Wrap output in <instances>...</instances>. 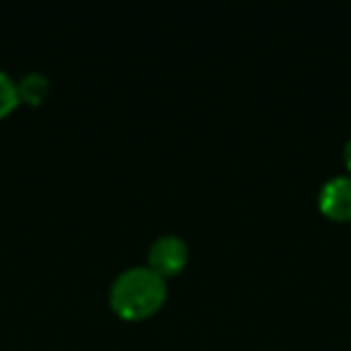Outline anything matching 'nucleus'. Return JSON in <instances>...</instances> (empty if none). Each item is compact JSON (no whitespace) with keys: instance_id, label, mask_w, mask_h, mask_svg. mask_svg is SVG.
Segmentation results:
<instances>
[{"instance_id":"obj_1","label":"nucleus","mask_w":351,"mask_h":351,"mask_svg":"<svg viewBox=\"0 0 351 351\" xmlns=\"http://www.w3.org/2000/svg\"><path fill=\"white\" fill-rule=\"evenodd\" d=\"M166 298V279L149 265L128 267L111 284V306L123 317H147L161 308Z\"/></svg>"},{"instance_id":"obj_2","label":"nucleus","mask_w":351,"mask_h":351,"mask_svg":"<svg viewBox=\"0 0 351 351\" xmlns=\"http://www.w3.org/2000/svg\"><path fill=\"white\" fill-rule=\"evenodd\" d=\"M188 263V245L181 236L164 234L149 248V267L156 269L161 277L181 272Z\"/></svg>"},{"instance_id":"obj_3","label":"nucleus","mask_w":351,"mask_h":351,"mask_svg":"<svg viewBox=\"0 0 351 351\" xmlns=\"http://www.w3.org/2000/svg\"><path fill=\"white\" fill-rule=\"evenodd\" d=\"M317 205L332 219H351V176H332L330 181L322 183Z\"/></svg>"},{"instance_id":"obj_4","label":"nucleus","mask_w":351,"mask_h":351,"mask_svg":"<svg viewBox=\"0 0 351 351\" xmlns=\"http://www.w3.org/2000/svg\"><path fill=\"white\" fill-rule=\"evenodd\" d=\"M17 89H20V99L29 104H39L49 94V77L44 73H27L20 80Z\"/></svg>"},{"instance_id":"obj_5","label":"nucleus","mask_w":351,"mask_h":351,"mask_svg":"<svg viewBox=\"0 0 351 351\" xmlns=\"http://www.w3.org/2000/svg\"><path fill=\"white\" fill-rule=\"evenodd\" d=\"M20 101V89H17V82L5 73L0 70V116L10 113L12 108Z\"/></svg>"},{"instance_id":"obj_6","label":"nucleus","mask_w":351,"mask_h":351,"mask_svg":"<svg viewBox=\"0 0 351 351\" xmlns=\"http://www.w3.org/2000/svg\"><path fill=\"white\" fill-rule=\"evenodd\" d=\"M344 161H346V166L351 169V137L346 140V145H344Z\"/></svg>"}]
</instances>
